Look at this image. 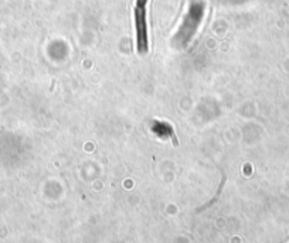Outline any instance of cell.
Masks as SVG:
<instances>
[{
  "instance_id": "cell-1",
  "label": "cell",
  "mask_w": 289,
  "mask_h": 243,
  "mask_svg": "<svg viewBox=\"0 0 289 243\" xmlns=\"http://www.w3.org/2000/svg\"><path fill=\"white\" fill-rule=\"evenodd\" d=\"M146 4L148 0H136L133 17H135V28H136V46L140 55L149 51V38H148V23H146Z\"/></svg>"
}]
</instances>
